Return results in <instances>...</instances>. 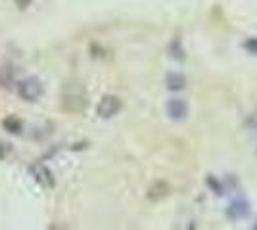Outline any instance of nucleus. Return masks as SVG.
Returning a JSON list of instances; mask_svg holds the SVG:
<instances>
[{"mask_svg": "<svg viewBox=\"0 0 257 230\" xmlns=\"http://www.w3.org/2000/svg\"><path fill=\"white\" fill-rule=\"evenodd\" d=\"M31 175L33 178L37 180V184H41L43 188H52L54 186V178H52V173L44 167V165H33L31 167Z\"/></svg>", "mask_w": 257, "mask_h": 230, "instance_id": "39448f33", "label": "nucleus"}, {"mask_svg": "<svg viewBox=\"0 0 257 230\" xmlns=\"http://www.w3.org/2000/svg\"><path fill=\"white\" fill-rule=\"evenodd\" d=\"M249 213H251V205H249V201L244 199V197H236V199H232L225 211L226 219H230V220L247 219Z\"/></svg>", "mask_w": 257, "mask_h": 230, "instance_id": "f03ea898", "label": "nucleus"}, {"mask_svg": "<svg viewBox=\"0 0 257 230\" xmlns=\"http://www.w3.org/2000/svg\"><path fill=\"white\" fill-rule=\"evenodd\" d=\"M165 111L171 121H182L188 115V102L184 98H171L165 106Z\"/></svg>", "mask_w": 257, "mask_h": 230, "instance_id": "20e7f679", "label": "nucleus"}, {"mask_svg": "<svg viewBox=\"0 0 257 230\" xmlns=\"http://www.w3.org/2000/svg\"><path fill=\"white\" fill-rule=\"evenodd\" d=\"M29 2H31V0H18V4H20V6H27Z\"/></svg>", "mask_w": 257, "mask_h": 230, "instance_id": "9d476101", "label": "nucleus"}, {"mask_svg": "<svg viewBox=\"0 0 257 230\" xmlns=\"http://www.w3.org/2000/svg\"><path fill=\"white\" fill-rule=\"evenodd\" d=\"M244 50H246L247 54L257 56V37H247L246 41H244Z\"/></svg>", "mask_w": 257, "mask_h": 230, "instance_id": "6e6552de", "label": "nucleus"}, {"mask_svg": "<svg viewBox=\"0 0 257 230\" xmlns=\"http://www.w3.org/2000/svg\"><path fill=\"white\" fill-rule=\"evenodd\" d=\"M4 127L10 129V132H14V134H18V132L22 131V123L16 119V117H10V119L4 121Z\"/></svg>", "mask_w": 257, "mask_h": 230, "instance_id": "1a4fd4ad", "label": "nucleus"}, {"mask_svg": "<svg viewBox=\"0 0 257 230\" xmlns=\"http://www.w3.org/2000/svg\"><path fill=\"white\" fill-rule=\"evenodd\" d=\"M44 88L41 85V81L39 79H35V77H29V79H25L20 83V87H18V94L22 96L23 100H27V102H37V100L43 96Z\"/></svg>", "mask_w": 257, "mask_h": 230, "instance_id": "f257e3e1", "label": "nucleus"}, {"mask_svg": "<svg viewBox=\"0 0 257 230\" xmlns=\"http://www.w3.org/2000/svg\"><path fill=\"white\" fill-rule=\"evenodd\" d=\"M119 111H121V100L117 96H104L96 108V113L100 117H104V119H109V117L117 115Z\"/></svg>", "mask_w": 257, "mask_h": 230, "instance_id": "7ed1b4c3", "label": "nucleus"}, {"mask_svg": "<svg viewBox=\"0 0 257 230\" xmlns=\"http://www.w3.org/2000/svg\"><path fill=\"white\" fill-rule=\"evenodd\" d=\"M165 85L169 90H182V88H186V77L179 71H171L165 77Z\"/></svg>", "mask_w": 257, "mask_h": 230, "instance_id": "423d86ee", "label": "nucleus"}, {"mask_svg": "<svg viewBox=\"0 0 257 230\" xmlns=\"http://www.w3.org/2000/svg\"><path fill=\"white\" fill-rule=\"evenodd\" d=\"M205 182H207V186L213 190L217 196H223V192H225V182H221V180H217L213 175H207L205 178Z\"/></svg>", "mask_w": 257, "mask_h": 230, "instance_id": "0eeeda50", "label": "nucleus"}]
</instances>
